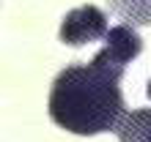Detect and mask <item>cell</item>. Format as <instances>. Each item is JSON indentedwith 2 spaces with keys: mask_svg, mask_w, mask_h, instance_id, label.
Instances as JSON below:
<instances>
[{
  "mask_svg": "<svg viewBox=\"0 0 151 142\" xmlns=\"http://www.w3.org/2000/svg\"><path fill=\"white\" fill-rule=\"evenodd\" d=\"M121 63L96 52L88 66H69L60 71L50 93V115L58 126L74 134H102L113 131L124 118L121 99Z\"/></svg>",
  "mask_w": 151,
  "mask_h": 142,
  "instance_id": "cell-1",
  "label": "cell"
},
{
  "mask_svg": "<svg viewBox=\"0 0 151 142\" xmlns=\"http://www.w3.org/2000/svg\"><path fill=\"white\" fill-rule=\"evenodd\" d=\"M102 36H107V16L96 6H80L69 11L60 22V41L72 44V47L91 44Z\"/></svg>",
  "mask_w": 151,
  "mask_h": 142,
  "instance_id": "cell-2",
  "label": "cell"
},
{
  "mask_svg": "<svg viewBox=\"0 0 151 142\" xmlns=\"http://www.w3.org/2000/svg\"><path fill=\"white\" fill-rule=\"evenodd\" d=\"M140 49H143V41H140V36L127 28V25H118V28L107 30V47H104V52L115 60V63L127 66L132 58L140 55Z\"/></svg>",
  "mask_w": 151,
  "mask_h": 142,
  "instance_id": "cell-3",
  "label": "cell"
},
{
  "mask_svg": "<svg viewBox=\"0 0 151 142\" xmlns=\"http://www.w3.org/2000/svg\"><path fill=\"white\" fill-rule=\"evenodd\" d=\"M121 142H151V109H135L115 126Z\"/></svg>",
  "mask_w": 151,
  "mask_h": 142,
  "instance_id": "cell-4",
  "label": "cell"
},
{
  "mask_svg": "<svg viewBox=\"0 0 151 142\" xmlns=\"http://www.w3.org/2000/svg\"><path fill=\"white\" fill-rule=\"evenodd\" d=\"M148 99H151V82H148Z\"/></svg>",
  "mask_w": 151,
  "mask_h": 142,
  "instance_id": "cell-5",
  "label": "cell"
}]
</instances>
